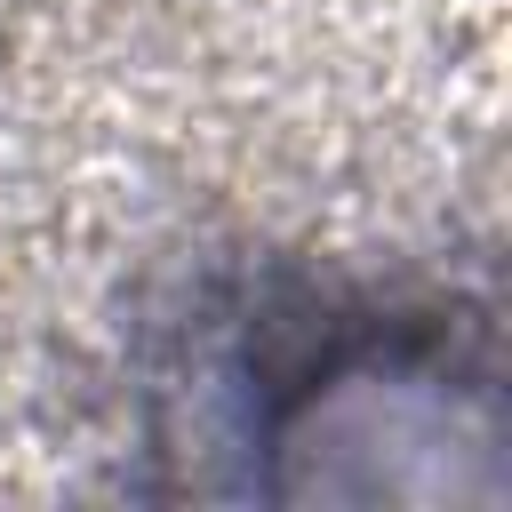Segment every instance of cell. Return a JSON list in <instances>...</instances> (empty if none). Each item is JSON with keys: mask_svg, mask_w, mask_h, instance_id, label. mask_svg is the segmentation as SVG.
Wrapping results in <instances>:
<instances>
[{"mask_svg": "<svg viewBox=\"0 0 512 512\" xmlns=\"http://www.w3.org/2000/svg\"><path fill=\"white\" fill-rule=\"evenodd\" d=\"M200 432L232 456L296 464L320 448H488V352L440 304H368L320 288L248 296L200 352ZM248 472V488H264ZM312 496V472L296 480Z\"/></svg>", "mask_w": 512, "mask_h": 512, "instance_id": "cell-1", "label": "cell"}]
</instances>
